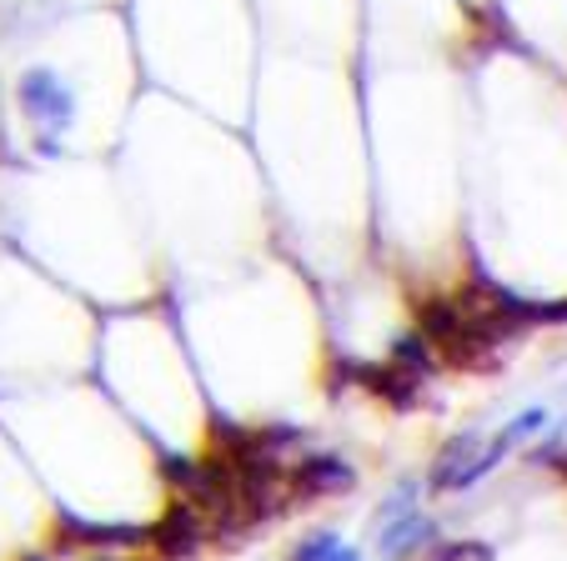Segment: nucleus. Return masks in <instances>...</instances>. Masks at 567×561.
Wrapping results in <instances>:
<instances>
[{
    "label": "nucleus",
    "instance_id": "obj_11",
    "mask_svg": "<svg viewBox=\"0 0 567 561\" xmlns=\"http://www.w3.org/2000/svg\"><path fill=\"white\" fill-rule=\"evenodd\" d=\"M543 426H547V412H543V406H533V412L513 416V432H517V436H537Z\"/></svg>",
    "mask_w": 567,
    "mask_h": 561
},
{
    "label": "nucleus",
    "instance_id": "obj_9",
    "mask_svg": "<svg viewBox=\"0 0 567 561\" xmlns=\"http://www.w3.org/2000/svg\"><path fill=\"white\" fill-rule=\"evenodd\" d=\"M427 561H497V551L493 541L482 537H452V541H437Z\"/></svg>",
    "mask_w": 567,
    "mask_h": 561
},
{
    "label": "nucleus",
    "instance_id": "obj_6",
    "mask_svg": "<svg viewBox=\"0 0 567 561\" xmlns=\"http://www.w3.org/2000/svg\"><path fill=\"white\" fill-rule=\"evenodd\" d=\"M427 541H432V521L422 517V511H408V517L382 521V537H377V551H382L386 561H402V557H412L417 547H427Z\"/></svg>",
    "mask_w": 567,
    "mask_h": 561
},
{
    "label": "nucleus",
    "instance_id": "obj_7",
    "mask_svg": "<svg viewBox=\"0 0 567 561\" xmlns=\"http://www.w3.org/2000/svg\"><path fill=\"white\" fill-rule=\"evenodd\" d=\"M357 386H367L372 396H382L386 406H412L417 402V376H408V371H396L392 361L386 366H357Z\"/></svg>",
    "mask_w": 567,
    "mask_h": 561
},
{
    "label": "nucleus",
    "instance_id": "obj_13",
    "mask_svg": "<svg viewBox=\"0 0 567 561\" xmlns=\"http://www.w3.org/2000/svg\"><path fill=\"white\" fill-rule=\"evenodd\" d=\"M332 561H362V557H357V551L352 547H342V551H337V557Z\"/></svg>",
    "mask_w": 567,
    "mask_h": 561
},
{
    "label": "nucleus",
    "instance_id": "obj_12",
    "mask_svg": "<svg viewBox=\"0 0 567 561\" xmlns=\"http://www.w3.org/2000/svg\"><path fill=\"white\" fill-rule=\"evenodd\" d=\"M553 466H557V477L567 481V451H563V456H553Z\"/></svg>",
    "mask_w": 567,
    "mask_h": 561
},
{
    "label": "nucleus",
    "instance_id": "obj_1",
    "mask_svg": "<svg viewBox=\"0 0 567 561\" xmlns=\"http://www.w3.org/2000/svg\"><path fill=\"white\" fill-rule=\"evenodd\" d=\"M16 106H21L35 150H55L65 131L75 126V91L55 65H25L21 81H16Z\"/></svg>",
    "mask_w": 567,
    "mask_h": 561
},
{
    "label": "nucleus",
    "instance_id": "obj_4",
    "mask_svg": "<svg viewBox=\"0 0 567 561\" xmlns=\"http://www.w3.org/2000/svg\"><path fill=\"white\" fill-rule=\"evenodd\" d=\"M151 541V527H131V521H71L65 517L55 527V547L71 551V547H86V551H126V547H141Z\"/></svg>",
    "mask_w": 567,
    "mask_h": 561
},
{
    "label": "nucleus",
    "instance_id": "obj_8",
    "mask_svg": "<svg viewBox=\"0 0 567 561\" xmlns=\"http://www.w3.org/2000/svg\"><path fill=\"white\" fill-rule=\"evenodd\" d=\"M392 361L396 371H408V376H417V382H427L432 371H437V351H432V341L422 336V331H408V336L392 341Z\"/></svg>",
    "mask_w": 567,
    "mask_h": 561
},
{
    "label": "nucleus",
    "instance_id": "obj_3",
    "mask_svg": "<svg viewBox=\"0 0 567 561\" xmlns=\"http://www.w3.org/2000/svg\"><path fill=\"white\" fill-rule=\"evenodd\" d=\"M352 481H357L352 461H342L337 451H311V456H301L297 466H287V487H291V497H301V501L342 497V491H352Z\"/></svg>",
    "mask_w": 567,
    "mask_h": 561
},
{
    "label": "nucleus",
    "instance_id": "obj_5",
    "mask_svg": "<svg viewBox=\"0 0 567 561\" xmlns=\"http://www.w3.org/2000/svg\"><path fill=\"white\" fill-rule=\"evenodd\" d=\"M482 456V432H457L442 441L437 461H432V491H467L472 487V466Z\"/></svg>",
    "mask_w": 567,
    "mask_h": 561
},
{
    "label": "nucleus",
    "instance_id": "obj_2",
    "mask_svg": "<svg viewBox=\"0 0 567 561\" xmlns=\"http://www.w3.org/2000/svg\"><path fill=\"white\" fill-rule=\"evenodd\" d=\"M206 537H212V517H206L202 507H192V501H182V497H172V507L151 521V547H156L161 561L196 557Z\"/></svg>",
    "mask_w": 567,
    "mask_h": 561
},
{
    "label": "nucleus",
    "instance_id": "obj_10",
    "mask_svg": "<svg viewBox=\"0 0 567 561\" xmlns=\"http://www.w3.org/2000/svg\"><path fill=\"white\" fill-rule=\"evenodd\" d=\"M337 551H342V537H337V531H311L307 541H297V547H291L287 561H332Z\"/></svg>",
    "mask_w": 567,
    "mask_h": 561
}]
</instances>
